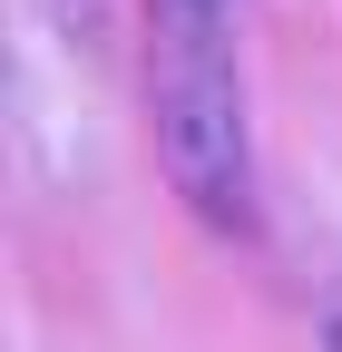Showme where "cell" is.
<instances>
[{"instance_id": "2", "label": "cell", "mask_w": 342, "mask_h": 352, "mask_svg": "<svg viewBox=\"0 0 342 352\" xmlns=\"http://www.w3.org/2000/svg\"><path fill=\"white\" fill-rule=\"evenodd\" d=\"M332 352H342V323H332Z\"/></svg>"}, {"instance_id": "1", "label": "cell", "mask_w": 342, "mask_h": 352, "mask_svg": "<svg viewBox=\"0 0 342 352\" xmlns=\"http://www.w3.org/2000/svg\"><path fill=\"white\" fill-rule=\"evenodd\" d=\"M147 108H157V157L176 196L205 226L254 215V166H244V88L235 50L216 30V0H157L147 20Z\"/></svg>"}]
</instances>
